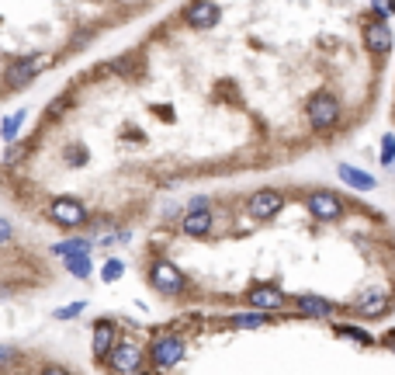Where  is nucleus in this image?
<instances>
[{
	"mask_svg": "<svg viewBox=\"0 0 395 375\" xmlns=\"http://www.w3.org/2000/svg\"><path fill=\"white\" fill-rule=\"evenodd\" d=\"M149 282L157 285L159 292H167V295H174V292H181L184 289V274L174 268V264H153V271H149Z\"/></svg>",
	"mask_w": 395,
	"mask_h": 375,
	"instance_id": "obj_1",
	"label": "nucleus"
},
{
	"mask_svg": "<svg viewBox=\"0 0 395 375\" xmlns=\"http://www.w3.org/2000/svg\"><path fill=\"white\" fill-rule=\"evenodd\" d=\"M309 212L319 219H337L343 212V202L330 191H319V195H309Z\"/></svg>",
	"mask_w": 395,
	"mask_h": 375,
	"instance_id": "obj_2",
	"label": "nucleus"
},
{
	"mask_svg": "<svg viewBox=\"0 0 395 375\" xmlns=\"http://www.w3.org/2000/svg\"><path fill=\"white\" fill-rule=\"evenodd\" d=\"M149 354H153V365L163 369V365H174V361L184 354V344H181L177 337H157V344H153Z\"/></svg>",
	"mask_w": 395,
	"mask_h": 375,
	"instance_id": "obj_3",
	"label": "nucleus"
},
{
	"mask_svg": "<svg viewBox=\"0 0 395 375\" xmlns=\"http://www.w3.org/2000/svg\"><path fill=\"white\" fill-rule=\"evenodd\" d=\"M281 205H285L281 191H257L250 198V215H274Z\"/></svg>",
	"mask_w": 395,
	"mask_h": 375,
	"instance_id": "obj_4",
	"label": "nucleus"
},
{
	"mask_svg": "<svg viewBox=\"0 0 395 375\" xmlns=\"http://www.w3.org/2000/svg\"><path fill=\"white\" fill-rule=\"evenodd\" d=\"M337 115H340V108L333 105L330 98H319L316 105H312V122H316L319 129H326V125H333V122H337Z\"/></svg>",
	"mask_w": 395,
	"mask_h": 375,
	"instance_id": "obj_5",
	"label": "nucleus"
},
{
	"mask_svg": "<svg viewBox=\"0 0 395 375\" xmlns=\"http://www.w3.org/2000/svg\"><path fill=\"white\" fill-rule=\"evenodd\" d=\"M368 46H371V49H378V53H389V46H392V35H389V28L381 25V21L368 28Z\"/></svg>",
	"mask_w": 395,
	"mask_h": 375,
	"instance_id": "obj_6",
	"label": "nucleus"
},
{
	"mask_svg": "<svg viewBox=\"0 0 395 375\" xmlns=\"http://www.w3.org/2000/svg\"><path fill=\"white\" fill-rule=\"evenodd\" d=\"M340 178L354 188H374V181H371L368 174H361V170H354V167H340Z\"/></svg>",
	"mask_w": 395,
	"mask_h": 375,
	"instance_id": "obj_7",
	"label": "nucleus"
},
{
	"mask_svg": "<svg viewBox=\"0 0 395 375\" xmlns=\"http://www.w3.org/2000/svg\"><path fill=\"white\" fill-rule=\"evenodd\" d=\"M281 302H285V299L274 292V289H263V292L253 295V306H260V309H278Z\"/></svg>",
	"mask_w": 395,
	"mask_h": 375,
	"instance_id": "obj_8",
	"label": "nucleus"
},
{
	"mask_svg": "<svg viewBox=\"0 0 395 375\" xmlns=\"http://www.w3.org/2000/svg\"><path fill=\"white\" fill-rule=\"evenodd\" d=\"M298 306H302L305 313H319V317L330 313V302H322V299H298Z\"/></svg>",
	"mask_w": 395,
	"mask_h": 375,
	"instance_id": "obj_9",
	"label": "nucleus"
},
{
	"mask_svg": "<svg viewBox=\"0 0 395 375\" xmlns=\"http://www.w3.org/2000/svg\"><path fill=\"white\" fill-rule=\"evenodd\" d=\"M381 160H385V163L395 160V139H392V135H385V139H381Z\"/></svg>",
	"mask_w": 395,
	"mask_h": 375,
	"instance_id": "obj_10",
	"label": "nucleus"
}]
</instances>
